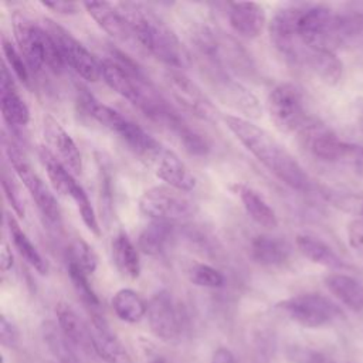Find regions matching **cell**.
Returning <instances> with one entry per match:
<instances>
[{
	"mask_svg": "<svg viewBox=\"0 0 363 363\" xmlns=\"http://www.w3.org/2000/svg\"><path fill=\"white\" fill-rule=\"evenodd\" d=\"M223 119L241 145L277 179L298 191L312 187V180L299 162L265 129L242 116L225 115Z\"/></svg>",
	"mask_w": 363,
	"mask_h": 363,
	"instance_id": "cell-1",
	"label": "cell"
},
{
	"mask_svg": "<svg viewBox=\"0 0 363 363\" xmlns=\"http://www.w3.org/2000/svg\"><path fill=\"white\" fill-rule=\"evenodd\" d=\"M116 7L128 21L136 43L156 60L174 69L189 65V54L176 33L147 6L142 3H118Z\"/></svg>",
	"mask_w": 363,
	"mask_h": 363,
	"instance_id": "cell-2",
	"label": "cell"
},
{
	"mask_svg": "<svg viewBox=\"0 0 363 363\" xmlns=\"http://www.w3.org/2000/svg\"><path fill=\"white\" fill-rule=\"evenodd\" d=\"M13 33L17 50L23 55L33 72H41L44 68L58 74L64 68V61L58 47L47 28L37 24L27 14L16 11L11 16Z\"/></svg>",
	"mask_w": 363,
	"mask_h": 363,
	"instance_id": "cell-3",
	"label": "cell"
},
{
	"mask_svg": "<svg viewBox=\"0 0 363 363\" xmlns=\"http://www.w3.org/2000/svg\"><path fill=\"white\" fill-rule=\"evenodd\" d=\"M296 30L305 51L335 52L340 47L337 13L325 4H303Z\"/></svg>",
	"mask_w": 363,
	"mask_h": 363,
	"instance_id": "cell-4",
	"label": "cell"
},
{
	"mask_svg": "<svg viewBox=\"0 0 363 363\" xmlns=\"http://www.w3.org/2000/svg\"><path fill=\"white\" fill-rule=\"evenodd\" d=\"M204 21L193 33V43L200 54L217 69L250 71L251 62L248 54L233 38L227 37L217 27Z\"/></svg>",
	"mask_w": 363,
	"mask_h": 363,
	"instance_id": "cell-5",
	"label": "cell"
},
{
	"mask_svg": "<svg viewBox=\"0 0 363 363\" xmlns=\"http://www.w3.org/2000/svg\"><path fill=\"white\" fill-rule=\"evenodd\" d=\"M3 147L10 164L13 166L16 174L23 182L26 189L30 191L41 216L47 220L48 224L60 225L62 220V213L52 191L43 182V179L33 170L26 155L18 149L16 143H13V140L3 138Z\"/></svg>",
	"mask_w": 363,
	"mask_h": 363,
	"instance_id": "cell-6",
	"label": "cell"
},
{
	"mask_svg": "<svg viewBox=\"0 0 363 363\" xmlns=\"http://www.w3.org/2000/svg\"><path fill=\"white\" fill-rule=\"evenodd\" d=\"M275 309L286 319L309 329L328 326L342 318L339 306L325 295L316 292L299 294L282 299L275 305Z\"/></svg>",
	"mask_w": 363,
	"mask_h": 363,
	"instance_id": "cell-7",
	"label": "cell"
},
{
	"mask_svg": "<svg viewBox=\"0 0 363 363\" xmlns=\"http://www.w3.org/2000/svg\"><path fill=\"white\" fill-rule=\"evenodd\" d=\"M139 210L153 221H177L191 217L197 211V204L186 191L170 186H153L139 197Z\"/></svg>",
	"mask_w": 363,
	"mask_h": 363,
	"instance_id": "cell-8",
	"label": "cell"
},
{
	"mask_svg": "<svg viewBox=\"0 0 363 363\" xmlns=\"http://www.w3.org/2000/svg\"><path fill=\"white\" fill-rule=\"evenodd\" d=\"M267 108L275 128L284 133L299 132L308 122L302 91L292 82H281L272 88Z\"/></svg>",
	"mask_w": 363,
	"mask_h": 363,
	"instance_id": "cell-9",
	"label": "cell"
},
{
	"mask_svg": "<svg viewBox=\"0 0 363 363\" xmlns=\"http://www.w3.org/2000/svg\"><path fill=\"white\" fill-rule=\"evenodd\" d=\"M44 27L55 41L65 65L88 82H96L102 78L101 61L96 60L68 30L50 18H44Z\"/></svg>",
	"mask_w": 363,
	"mask_h": 363,
	"instance_id": "cell-10",
	"label": "cell"
},
{
	"mask_svg": "<svg viewBox=\"0 0 363 363\" xmlns=\"http://www.w3.org/2000/svg\"><path fill=\"white\" fill-rule=\"evenodd\" d=\"M140 160H143L160 180L173 189L189 193L196 187V177L184 162L159 140L140 156Z\"/></svg>",
	"mask_w": 363,
	"mask_h": 363,
	"instance_id": "cell-11",
	"label": "cell"
},
{
	"mask_svg": "<svg viewBox=\"0 0 363 363\" xmlns=\"http://www.w3.org/2000/svg\"><path fill=\"white\" fill-rule=\"evenodd\" d=\"M302 4H291L278 10L269 23V38L272 45L289 61L302 62L305 50L298 38V18Z\"/></svg>",
	"mask_w": 363,
	"mask_h": 363,
	"instance_id": "cell-12",
	"label": "cell"
},
{
	"mask_svg": "<svg viewBox=\"0 0 363 363\" xmlns=\"http://www.w3.org/2000/svg\"><path fill=\"white\" fill-rule=\"evenodd\" d=\"M147 323L152 333L163 342H176L182 333V318L173 295L160 289L147 302Z\"/></svg>",
	"mask_w": 363,
	"mask_h": 363,
	"instance_id": "cell-13",
	"label": "cell"
},
{
	"mask_svg": "<svg viewBox=\"0 0 363 363\" xmlns=\"http://www.w3.org/2000/svg\"><path fill=\"white\" fill-rule=\"evenodd\" d=\"M164 81L173 98L184 109L206 121H216L218 118V111L211 99L186 74L179 69H172L166 72Z\"/></svg>",
	"mask_w": 363,
	"mask_h": 363,
	"instance_id": "cell-14",
	"label": "cell"
},
{
	"mask_svg": "<svg viewBox=\"0 0 363 363\" xmlns=\"http://www.w3.org/2000/svg\"><path fill=\"white\" fill-rule=\"evenodd\" d=\"M298 135L303 147L318 160L328 163L342 162L346 142L340 140L337 135L325 123L309 119Z\"/></svg>",
	"mask_w": 363,
	"mask_h": 363,
	"instance_id": "cell-15",
	"label": "cell"
},
{
	"mask_svg": "<svg viewBox=\"0 0 363 363\" xmlns=\"http://www.w3.org/2000/svg\"><path fill=\"white\" fill-rule=\"evenodd\" d=\"M213 81L216 85V92L224 104L242 113L245 119H258L262 115V108L258 98L247 89L241 82L231 79L225 71L213 68Z\"/></svg>",
	"mask_w": 363,
	"mask_h": 363,
	"instance_id": "cell-16",
	"label": "cell"
},
{
	"mask_svg": "<svg viewBox=\"0 0 363 363\" xmlns=\"http://www.w3.org/2000/svg\"><path fill=\"white\" fill-rule=\"evenodd\" d=\"M43 136L45 140V147L74 176L79 174L82 170L81 153L71 135L51 115H45L43 119Z\"/></svg>",
	"mask_w": 363,
	"mask_h": 363,
	"instance_id": "cell-17",
	"label": "cell"
},
{
	"mask_svg": "<svg viewBox=\"0 0 363 363\" xmlns=\"http://www.w3.org/2000/svg\"><path fill=\"white\" fill-rule=\"evenodd\" d=\"M91 333L94 352L105 363H133L132 356L123 343L109 329L106 320L98 313L92 315Z\"/></svg>",
	"mask_w": 363,
	"mask_h": 363,
	"instance_id": "cell-18",
	"label": "cell"
},
{
	"mask_svg": "<svg viewBox=\"0 0 363 363\" xmlns=\"http://www.w3.org/2000/svg\"><path fill=\"white\" fill-rule=\"evenodd\" d=\"M57 325L68 342L78 350L91 354L94 352L91 325L85 323L81 316L74 311V308L65 302H58L55 305Z\"/></svg>",
	"mask_w": 363,
	"mask_h": 363,
	"instance_id": "cell-19",
	"label": "cell"
},
{
	"mask_svg": "<svg viewBox=\"0 0 363 363\" xmlns=\"http://www.w3.org/2000/svg\"><path fill=\"white\" fill-rule=\"evenodd\" d=\"M84 7L88 14L96 21V24L112 38L122 43H136L128 21L125 20L116 4H111L106 1H85Z\"/></svg>",
	"mask_w": 363,
	"mask_h": 363,
	"instance_id": "cell-20",
	"label": "cell"
},
{
	"mask_svg": "<svg viewBox=\"0 0 363 363\" xmlns=\"http://www.w3.org/2000/svg\"><path fill=\"white\" fill-rule=\"evenodd\" d=\"M0 105L4 121L11 126H26L30 122V109L20 96L11 72L6 62L1 65L0 77Z\"/></svg>",
	"mask_w": 363,
	"mask_h": 363,
	"instance_id": "cell-21",
	"label": "cell"
},
{
	"mask_svg": "<svg viewBox=\"0 0 363 363\" xmlns=\"http://www.w3.org/2000/svg\"><path fill=\"white\" fill-rule=\"evenodd\" d=\"M228 23L231 28L244 38H255L261 34L265 26V10L261 4L247 3H228Z\"/></svg>",
	"mask_w": 363,
	"mask_h": 363,
	"instance_id": "cell-22",
	"label": "cell"
},
{
	"mask_svg": "<svg viewBox=\"0 0 363 363\" xmlns=\"http://www.w3.org/2000/svg\"><path fill=\"white\" fill-rule=\"evenodd\" d=\"M78 104H79L81 109L86 112L88 116L95 119L104 128H106V129L115 132L116 135H119L121 139H122V136H125V133L130 128L132 121L125 118L122 113H119L113 108H111V106L102 104L101 101H98L86 89H82L78 94Z\"/></svg>",
	"mask_w": 363,
	"mask_h": 363,
	"instance_id": "cell-23",
	"label": "cell"
},
{
	"mask_svg": "<svg viewBox=\"0 0 363 363\" xmlns=\"http://www.w3.org/2000/svg\"><path fill=\"white\" fill-rule=\"evenodd\" d=\"M230 189L240 197L247 214L252 221L269 230L278 225V217L274 208L262 199V196L258 194V191L244 183H234L230 186Z\"/></svg>",
	"mask_w": 363,
	"mask_h": 363,
	"instance_id": "cell-24",
	"label": "cell"
},
{
	"mask_svg": "<svg viewBox=\"0 0 363 363\" xmlns=\"http://www.w3.org/2000/svg\"><path fill=\"white\" fill-rule=\"evenodd\" d=\"M291 248L289 245L277 237L259 234L255 235L250 242V255L251 258L262 267L275 268L286 262L289 258Z\"/></svg>",
	"mask_w": 363,
	"mask_h": 363,
	"instance_id": "cell-25",
	"label": "cell"
},
{
	"mask_svg": "<svg viewBox=\"0 0 363 363\" xmlns=\"http://www.w3.org/2000/svg\"><path fill=\"white\" fill-rule=\"evenodd\" d=\"M325 286L353 312H363V284L347 274L332 272L325 277Z\"/></svg>",
	"mask_w": 363,
	"mask_h": 363,
	"instance_id": "cell-26",
	"label": "cell"
},
{
	"mask_svg": "<svg viewBox=\"0 0 363 363\" xmlns=\"http://www.w3.org/2000/svg\"><path fill=\"white\" fill-rule=\"evenodd\" d=\"M296 248L299 250V252L308 258L309 261L322 265L325 268L333 269V271H340V269H346L347 264L337 255V252H335V250L332 247H329L325 241L313 237V235H308V234H299L296 235L295 240Z\"/></svg>",
	"mask_w": 363,
	"mask_h": 363,
	"instance_id": "cell-27",
	"label": "cell"
},
{
	"mask_svg": "<svg viewBox=\"0 0 363 363\" xmlns=\"http://www.w3.org/2000/svg\"><path fill=\"white\" fill-rule=\"evenodd\" d=\"M302 62H305L315 75L329 86L337 85L343 77V64L333 51L306 50Z\"/></svg>",
	"mask_w": 363,
	"mask_h": 363,
	"instance_id": "cell-28",
	"label": "cell"
},
{
	"mask_svg": "<svg viewBox=\"0 0 363 363\" xmlns=\"http://www.w3.org/2000/svg\"><path fill=\"white\" fill-rule=\"evenodd\" d=\"M112 258L118 271L130 278L136 279L140 274L139 252L125 231H118L112 240Z\"/></svg>",
	"mask_w": 363,
	"mask_h": 363,
	"instance_id": "cell-29",
	"label": "cell"
},
{
	"mask_svg": "<svg viewBox=\"0 0 363 363\" xmlns=\"http://www.w3.org/2000/svg\"><path fill=\"white\" fill-rule=\"evenodd\" d=\"M169 130H172L184 146V149L196 156H206L210 150L208 140L194 128H191L187 121L180 116V113L174 109L172 115L167 118L164 125Z\"/></svg>",
	"mask_w": 363,
	"mask_h": 363,
	"instance_id": "cell-30",
	"label": "cell"
},
{
	"mask_svg": "<svg viewBox=\"0 0 363 363\" xmlns=\"http://www.w3.org/2000/svg\"><path fill=\"white\" fill-rule=\"evenodd\" d=\"M40 159L45 167L47 176L52 184V187L62 196L72 197V194L78 190L81 184L77 183L74 174L45 147L40 146L38 149Z\"/></svg>",
	"mask_w": 363,
	"mask_h": 363,
	"instance_id": "cell-31",
	"label": "cell"
},
{
	"mask_svg": "<svg viewBox=\"0 0 363 363\" xmlns=\"http://www.w3.org/2000/svg\"><path fill=\"white\" fill-rule=\"evenodd\" d=\"M6 223H7V228L10 233V238L13 241L14 248L17 250V252L20 254V257L30 265L33 267L38 274L45 275L48 272V264L47 261L41 257V254L37 251V248L34 247V244L30 241V238L27 237V234L21 230L20 224L17 223V220L10 216L6 214Z\"/></svg>",
	"mask_w": 363,
	"mask_h": 363,
	"instance_id": "cell-32",
	"label": "cell"
},
{
	"mask_svg": "<svg viewBox=\"0 0 363 363\" xmlns=\"http://www.w3.org/2000/svg\"><path fill=\"white\" fill-rule=\"evenodd\" d=\"M112 309L115 315L128 323L140 322L147 313V303L130 288H122L112 296Z\"/></svg>",
	"mask_w": 363,
	"mask_h": 363,
	"instance_id": "cell-33",
	"label": "cell"
},
{
	"mask_svg": "<svg viewBox=\"0 0 363 363\" xmlns=\"http://www.w3.org/2000/svg\"><path fill=\"white\" fill-rule=\"evenodd\" d=\"M41 337L48 352L58 363H82L75 347L62 335L61 329L54 322H44L41 326Z\"/></svg>",
	"mask_w": 363,
	"mask_h": 363,
	"instance_id": "cell-34",
	"label": "cell"
},
{
	"mask_svg": "<svg viewBox=\"0 0 363 363\" xmlns=\"http://www.w3.org/2000/svg\"><path fill=\"white\" fill-rule=\"evenodd\" d=\"M173 233L172 223L152 221L139 234L138 248L146 255H159Z\"/></svg>",
	"mask_w": 363,
	"mask_h": 363,
	"instance_id": "cell-35",
	"label": "cell"
},
{
	"mask_svg": "<svg viewBox=\"0 0 363 363\" xmlns=\"http://www.w3.org/2000/svg\"><path fill=\"white\" fill-rule=\"evenodd\" d=\"M68 267V275H69V279L72 282V286L75 289V292L78 294V296L82 299V302L91 308V309H98L99 308V299H98V295L95 294V291L92 289L91 284H89V279L86 275L78 265H75L74 262H69L67 264Z\"/></svg>",
	"mask_w": 363,
	"mask_h": 363,
	"instance_id": "cell-36",
	"label": "cell"
},
{
	"mask_svg": "<svg viewBox=\"0 0 363 363\" xmlns=\"http://www.w3.org/2000/svg\"><path fill=\"white\" fill-rule=\"evenodd\" d=\"M68 261L78 265L86 275H92L98 267V257L95 251L81 238L71 242L68 248Z\"/></svg>",
	"mask_w": 363,
	"mask_h": 363,
	"instance_id": "cell-37",
	"label": "cell"
},
{
	"mask_svg": "<svg viewBox=\"0 0 363 363\" xmlns=\"http://www.w3.org/2000/svg\"><path fill=\"white\" fill-rule=\"evenodd\" d=\"M187 278L193 285L201 288L216 289L221 288L225 284L224 275L218 269L207 264H193L187 271Z\"/></svg>",
	"mask_w": 363,
	"mask_h": 363,
	"instance_id": "cell-38",
	"label": "cell"
},
{
	"mask_svg": "<svg viewBox=\"0 0 363 363\" xmlns=\"http://www.w3.org/2000/svg\"><path fill=\"white\" fill-rule=\"evenodd\" d=\"M1 50H3V55L6 60V65L13 71V74L16 75V78L24 84V85H30V71H28V65L24 61L23 55L20 54V51L11 44V41H9L4 35L1 37Z\"/></svg>",
	"mask_w": 363,
	"mask_h": 363,
	"instance_id": "cell-39",
	"label": "cell"
},
{
	"mask_svg": "<svg viewBox=\"0 0 363 363\" xmlns=\"http://www.w3.org/2000/svg\"><path fill=\"white\" fill-rule=\"evenodd\" d=\"M289 363H336V360L328 353L301 345H292L285 352Z\"/></svg>",
	"mask_w": 363,
	"mask_h": 363,
	"instance_id": "cell-40",
	"label": "cell"
},
{
	"mask_svg": "<svg viewBox=\"0 0 363 363\" xmlns=\"http://www.w3.org/2000/svg\"><path fill=\"white\" fill-rule=\"evenodd\" d=\"M1 187H3V191H4V197L7 199L10 207L13 208V211L18 216V217H24V204H23V200L20 197V193H18V189L16 187L13 179L6 173L3 172V180H1Z\"/></svg>",
	"mask_w": 363,
	"mask_h": 363,
	"instance_id": "cell-41",
	"label": "cell"
},
{
	"mask_svg": "<svg viewBox=\"0 0 363 363\" xmlns=\"http://www.w3.org/2000/svg\"><path fill=\"white\" fill-rule=\"evenodd\" d=\"M20 340V332L17 326L1 313L0 318V342L4 347H16Z\"/></svg>",
	"mask_w": 363,
	"mask_h": 363,
	"instance_id": "cell-42",
	"label": "cell"
},
{
	"mask_svg": "<svg viewBox=\"0 0 363 363\" xmlns=\"http://www.w3.org/2000/svg\"><path fill=\"white\" fill-rule=\"evenodd\" d=\"M342 163L347 164L356 173L363 176V146L346 142Z\"/></svg>",
	"mask_w": 363,
	"mask_h": 363,
	"instance_id": "cell-43",
	"label": "cell"
},
{
	"mask_svg": "<svg viewBox=\"0 0 363 363\" xmlns=\"http://www.w3.org/2000/svg\"><path fill=\"white\" fill-rule=\"evenodd\" d=\"M347 240L363 255V218H354L347 224Z\"/></svg>",
	"mask_w": 363,
	"mask_h": 363,
	"instance_id": "cell-44",
	"label": "cell"
},
{
	"mask_svg": "<svg viewBox=\"0 0 363 363\" xmlns=\"http://www.w3.org/2000/svg\"><path fill=\"white\" fill-rule=\"evenodd\" d=\"M41 6L60 14H75L78 13V4L74 1H41Z\"/></svg>",
	"mask_w": 363,
	"mask_h": 363,
	"instance_id": "cell-45",
	"label": "cell"
},
{
	"mask_svg": "<svg viewBox=\"0 0 363 363\" xmlns=\"http://www.w3.org/2000/svg\"><path fill=\"white\" fill-rule=\"evenodd\" d=\"M0 265H1V271L3 272H7L13 268L14 265V258H13V252H11V248L10 245L3 241L1 244V251H0Z\"/></svg>",
	"mask_w": 363,
	"mask_h": 363,
	"instance_id": "cell-46",
	"label": "cell"
},
{
	"mask_svg": "<svg viewBox=\"0 0 363 363\" xmlns=\"http://www.w3.org/2000/svg\"><path fill=\"white\" fill-rule=\"evenodd\" d=\"M210 363H237V360H235V356L233 354V352L230 349L217 347L213 352Z\"/></svg>",
	"mask_w": 363,
	"mask_h": 363,
	"instance_id": "cell-47",
	"label": "cell"
},
{
	"mask_svg": "<svg viewBox=\"0 0 363 363\" xmlns=\"http://www.w3.org/2000/svg\"><path fill=\"white\" fill-rule=\"evenodd\" d=\"M147 363H169V362H167L163 356H160V354H155V356H150V357H149Z\"/></svg>",
	"mask_w": 363,
	"mask_h": 363,
	"instance_id": "cell-48",
	"label": "cell"
},
{
	"mask_svg": "<svg viewBox=\"0 0 363 363\" xmlns=\"http://www.w3.org/2000/svg\"><path fill=\"white\" fill-rule=\"evenodd\" d=\"M362 130H363V123H362Z\"/></svg>",
	"mask_w": 363,
	"mask_h": 363,
	"instance_id": "cell-49",
	"label": "cell"
}]
</instances>
